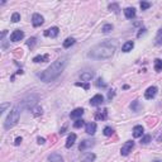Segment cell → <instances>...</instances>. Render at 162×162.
Masks as SVG:
<instances>
[{
    "label": "cell",
    "mask_w": 162,
    "mask_h": 162,
    "mask_svg": "<svg viewBox=\"0 0 162 162\" xmlns=\"http://www.w3.org/2000/svg\"><path fill=\"white\" fill-rule=\"evenodd\" d=\"M65 67H66V60H63V58L62 60H57L53 63H51V66H48L38 76L43 82H51L60 76L62 71L65 70Z\"/></svg>",
    "instance_id": "obj_1"
},
{
    "label": "cell",
    "mask_w": 162,
    "mask_h": 162,
    "mask_svg": "<svg viewBox=\"0 0 162 162\" xmlns=\"http://www.w3.org/2000/svg\"><path fill=\"white\" fill-rule=\"evenodd\" d=\"M115 51V44H112V42H104L100 44H96L89 51L88 56L94 60H106L110 58L114 54Z\"/></svg>",
    "instance_id": "obj_2"
},
{
    "label": "cell",
    "mask_w": 162,
    "mask_h": 162,
    "mask_svg": "<svg viewBox=\"0 0 162 162\" xmlns=\"http://www.w3.org/2000/svg\"><path fill=\"white\" fill-rule=\"evenodd\" d=\"M19 117H20V106H19V105H17V106H14V108L10 110L9 115L6 117L5 123H4V128H5V129L13 128V127H14L15 124L18 123Z\"/></svg>",
    "instance_id": "obj_3"
},
{
    "label": "cell",
    "mask_w": 162,
    "mask_h": 162,
    "mask_svg": "<svg viewBox=\"0 0 162 162\" xmlns=\"http://www.w3.org/2000/svg\"><path fill=\"white\" fill-rule=\"evenodd\" d=\"M134 148V142L132 141H128V142H125L122 146V150H120V153L123 154V156H128V154L132 152V150Z\"/></svg>",
    "instance_id": "obj_4"
},
{
    "label": "cell",
    "mask_w": 162,
    "mask_h": 162,
    "mask_svg": "<svg viewBox=\"0 0 162 162\" xmlns=\"http://www.w3.org/2000/svg\"><path fill=\"white\" fill-rule=\"evenodd\" d=\"M157 91H158V89L156 86H150L146 90V92H144V98H146L147 100H151V99H153L154 96L157 95Z\"/></svg>",
    "instance_id": "obj_5"
},
{
    "label": "cell",
    "mask_w": 162,
    "mask_h": 162,
    "mask_svg": "<svg viewBox=\"0 0 162 162\" xmlns=\"http://www.w3.org/2000/svg\"><path fill=\"white\" fill-rule=\"evenodd\" d=\"M23 37H24L23 30L17 29V30H14V32L10 34V41H12V42H19V41L23 39Z\"/></svg>",
    "instance_id": "obj_6"
},
{
    "label": "cell",
    "mask_w": 162,
    "mask_h": 162,
    "mask_svg": "<svg viewBox=\"0 0 162 162\" xmlns=\"http://www.w3.org/2000/svg\"><path fill=\"white\" fill-rule=\"evenodd\" d=\"M103 101H104V98H103V95L101 94H96V95H94L90 99V105L91 106H99V105L103 104Z\"/></svg>",
    "instance_id": "obj_7"
},
{
    "label": "cell",
    "mask_w": 162,
    "mask_h": 162,
    "mask_svg": "<svg viewBox=\"0 0 162 162\" xmlns=\"http://www.w3.org/2000/svg\"><path fill=\"white\" fill-rule=\"evenodd\" d=\"M58 33H60V29L57 28V27H52V28H48L44 30V36L46 37H51V38H56L58 36Z\"/></svg>",
    "instance_id": "obj_8"
},
{
    "label": "cell",
    "mask_w": 162,
    "mask_h": 162,
    "mask_svg": "<svg viewBox=\"0 0 162 162\" xmlns=\"http://www.w3.org/2000/svg\"><path fill=\"white\" fill-rule=\"evenodd\" d=\"M44 22V19H43V17L41 15V14H33L32 17V24H33V27H41L43 24Z\"/></svg>",
    "instance_id": "obj_9"
},
{
    "label": "cell",
    "mask_w": 162,
    "mask_h": 162,
    "mask_svg": "<svg viewBox=\"0 0 162 162\" xmlns=\"http://www.w3.org/2000/svg\"><path fill=\"white\" fill-rule=\"evenodd\" d=\"M82 115H84V109H82V108H77V109H75L74 112H71L70 118L71 119H80Z\"/></svg>",
    "instance_id": "obj_10"
},
{
    "label": "cell",
    "mask_w": 162,
    "mask_h": 162,
    "mask_svg": "<svg viewBox=\"0 0 162 162\" xmlns=\"http://www.w3.org/2000/svg\"><path fill=\"white\" fill-rule=\"evenodd\" d=\"M85 132L88 134H90V136L95 134V132H96V124L94 122L88 123V124H86V127H85Z\"/></svg>",
    "instance_id": "obj_11"
},
{
    "label": "cell",
    "mask_w": 162,
    "mask_h": 162,
    "mask_svg": "<svg viewBox=\"0 0 162 162\" xmlns=\"http://www.w3.org/2000/svg\"><path fill=\"white\" fill-rule=\"evenodd\" d=\"M92 77H94V72H92V71H85V72H82V74L80 75L81 80L82 81H86V82H89Z\"/></svg>",
    "instance_id": "obj_12"
},
{
    "label": "cell",
    "mask_w": 162,
    "mask_h": 162,
    "mask_svg": "<svg viewBox=\"0 0 162 162\" xmlns=\"http://www.w3.org/2000/svg\"><path fill=\"white\" fill-rule=\"evenodd\" d=\"M143 132H144V129L142 125H136L133 128V137L134 138H139V137L143 136Z\"/></svg>",
    "instance_id": "obj_13"
},
{
    "label": "cell",
    "mask_w": 162,
    "mask_h": 162,
    "mask_svg": "<svg viewBox=\"0 0 162 162\" xmlns=\"http://www.w3.org/2000/svg\"><path fill=\"white\" fill-rule=\"evenodd\" d=\"M95 158H96V156H95L94 153L88 152V153H85L84 156L81 157V162H94Z\"/></svg>",
    "instance_id": "obj_14"
},
{
    "label": "cell",
    "mask_w": 162,
    "mask_h": 162,
    "mask_svg": "<svg viewBox=\"0 0 162 162\" xmlns=\"http://www.w3.org/2000/svg\"><path fill=\"white\" fill-rule=\"evenodd\" d=\"M124 15L127 19H133L136 17V9L134 8H125L124 9Z\"/></svg>",
    "instance_id": "obj_15"
},
{
    "label": "cell",
    "mask_w": 162,
    "mask_h": 162,
    "mask_svg": "<svg viewBox=\"0 0 162 162\" xmlns=\"http://www.w3.org/2000/svg\"><path fill=\"white\" fill-rule=\"evenodd\" d=\"M92 141H89V139H84L82 142L80 143V146H79V150L80 151H85V150H88L89 147H91L92 146Z\"/></svg>",
    "instance_id": "obj_16"
},
{
    "label": "cell",
    "mask_w": 162,
    "mask_h": 162,
    "mask_svg": "<svg viewBox=\"0 0 162 162\" xmlns=\"http://www.w3.org/2000/svg\"><path fill=\"white\" fill-rule=\"evenodd\" d=\"M95 118L98 120H105L106 118H108V110L104 109L103 112H101V110H99V112L95 114Z\"/></svg>",
    "instance_id": "obj_17"
},
{
    "label": "cell",
    "mask_w": 162,
    "mask_h": 162,
    "mask_svg": "<svg viewBox=\"0 0 162 162\" xmlns=\"http://www.w3.org/2000/svg\"><path fill=\"white\" fill-rule=\"evenodd\" d=\"M75 141H76V134H75V133H71L70 136L67 137V141H66V148H70V147L74 146Z\"/></svg>",
    "instance_id": "obj_18"
},
{
    "label": "cell",
    "mask_w": 162,
    "mask_h": 162,
    "mask_svg": "<svg viewBox=\"0 0 162 162\" xmlns=\"http://www.w3.org/2000/svg\"><path fill=\"white\" fill-rule=\"evenodd\" d=\"M48 160H50V162H63V158H62V156L58 153L50 154V156H48Z\"/></svg>",
    "instance_id": "obj_19"
},
{
    "label": "cell",
    "mask_w": 162,
    "mask_h": 162,
    "mask_svg": "<svg viewBox=\"0 0 162 162\" xmlns=\"http://www.w3.org/2000/svg\"><path fill=\"white\" fill-rule=\"evenodd\" d=\"M134 47V43H133V41H128V42H125L123 44V47H122V51L123 52H129V51H132V48Z\"/></svg>",
    "instance_id": "obj_20"
},
{
    "label": "cell",
    "mask_w": 162,
    "mask_h": 162,
    "mask_svg": "<svg viewBox=\"0 0 162 162\" xmlns=\"http://www.w3.org/2000/svg\"><path fill=\"white\" fill-rule=\"evenodd\" d=\"M48 58H50V56L48 54H43V56H36L33 58V62H36V63H39V62H44V61H47Z\"/></svg>",
    "instance_id": "obj_21"
},
{
    "label": "cell",
    "mask_w": 162,
    "mask_h": 162,
    "mask_svg": "<svg viewBox=\"0 0 162 162\" xmlns=\"http://www.w3.org/2000/svg\"><path fill=\"white\" fill-rule=\"evenodd\" d=\"M75 42H76V41H75V38L70 37V38H67L66 41H63V47L65 48H70L72 44H75Z\"/></svg>",
    "instance_id": "obj_22"
},
{
    "label": "cell",
    "mask_w": 162,
    "mask_h": 162,
    "mask_svg": "<svg viewBox=\"0 0 162 162\" xmlns=\"http://www.w3.org/2000/svg\"><path fill=\"white\" fill-rule=\"evenodd\" d=\"M108 9L110 12H114V13H119V5L117 4V3H112V4H109Z\"/></svg>",
    "instance_id": "obj_23"
},
{
    "label": "cell",
    "mask_w": 162,
    "mask_h": 162,
    "mask_svg": "<svg viewBox=\"0 0 162 162\" xmlns=\"http://www.w3.org/2000/svg\"><path fill=\"white\" fill-rule=\"evenodd\" d=\"M154 71L161 72L162 71V60H156L154 61Z\"/></svg>",
    "instance_id": "obj_24"
},
{
    "label": "cell",
    "mask_w": 162,
    "mask_h": 162,
    "mask_svg": "<svg viewBox=\"0 0 162 162\" xmlns=\"http://www.w3.org/2000/svg\"><path fill=\"white\" fill-rule=\"evenodd\" d=\"M104 136H106V137H110V136H113V133H114V129L112 128V127H105L104 128Z\"/></svg>",
    "instance_id": "obj_25"
},
{
    "label": "cell",
    "mask_w": 162,
    "mask_h": 162,
    "mask_svg": "<svg viewBox=\"0 0 162 162\" xmlns=\"http://www.w3.org/2000/svg\"><path fill=\"white\" fill-rule=\"evenodd\" d=\"M112 30H113V26H112V24H104V26H103V28H101L103 33H109V32H112Z\"/></svg>",
    "instance_id": "obj_26"
},
{
    "label": "cell",
    "mask_w": 162,
    "mask_h": 162,
    "mask_svg": "<svg viewBox=\"0 0 162 162\" xmlns=\"http://www.w3.org/2000/svg\"><path fill=\"white\" fill-rule=\"evenodd\" d=\"M32 113H33V115H34V117H39V115H42V108H41V106H36V108H33V109H32Z\"/></svg>",
    "instance_id": "obj_27"
},
{
    "label": "cell",
    "mask_w": 162,
    "mask_h": 162,
    "mask_svg": "<svg viewBox=\"0 0 162 162\" xmlns=\"http://www.w3.org/2000/svg\"><path fill=\"white\" fill-rule=\"evenodd\" d=\"M130 109H132L133 112H138V110H139V101L138 100H134L132 104H130Z\"/></svg>",
    "instance_id": "obj_28"
},
{
    "label": "cell",
    "mask_w": 162,
    "mask_h": 162,
    "mask_svg": "<svg viewBox=\"0 0 162 162\" xmlns=\"http://www.w3.org/2000/svg\"><path fill=\"white\" fill-rule=\"evenodd\" d=\"M156 44H162V28L157 32V36H156Z\"/></svg>",
    "instance_id": "obj_29"
},
{
    "label": "cell",
    "mask_w": 162,
    "mask_h": 162,
    "mask_svg": "<svg viewBox=\"0 0 162 162\" xmlns=\"http://www.w3.org/2000/svg\"><path fill=\"white\" fill-rule=\"evenodd\" d=\"M20 20V14L19 13H13V15H12V22L13 23H18Z\"/></svg>",
    "instance_id": "obj_30"
},
{
    "label": "cell",
    "mask_w": 162,
    "mask_h": 162,
    "mask_svg": "<svg viewBox=\"0 0 162 162\" xmlns=\"http://www.w3.org/2000/svg\"><path fill=\"white\" fill-rule=\"evenodd\" d=\"M36 43H37V38H34V37H32V38H29L28 41H27V46L30 47V48H32Z\"/></svg>",
    "instance_id": "obj_31"
},
{
    "label": "cell",
    "mask_w": 162,
    "mask_h": 162,
    "mask_svg": "<svg viewBox=\"0 0 162 162\" xmlns=\"http://www.w3.org/2000/svg\"><path fill=\"white\" fill-rule=\"evenodd\" d=\"M84 124L85 123H84V120H82V119H76V122L74 123V127H75V128H81Z\"/></svg>",
    "instance_id": "obj_32"
},
{
    "label": "cell",
    "mask_w": 162,
    "mask_h": 162,
    "mask_svg": "<svg viewBox=\"0 0 162 162\" xmlns=\"http://www.w3.org/2000/svg\"><path fill=\"white\" fill-rule=\"evenodd\" d=\"M148 8H151V3L141 1V9H142V10H147Z\"/></svg>",
    "instance_id": "obj_33"
},
{
    "label": "cell",
    "mask_w": 162,
    "mask_h": 162,
    "mask_svg": "<svg viewBox=\"0 0 162 162\" xmlns=\"http://www.w3.org/2000/svg\"><path fill=\"white\" fill-rule=\"evenodd\" d=\"M76 86H81V88H84L85 90H89V88H90V85H89V82H76V84H75Z\"/></svg>",
    "instance_id": "obj_34"
},
{
    "label": "cell",
    "mask_w": 162,
    "mask_h": 162,
    "mask_svg": "<svg viewBox=\"0 0 162 162\" xmlns=\"http://www.w3.org/2000/svg\"><path fill=\"white\" fill-rule=\"evenodd\" d=\"M151 142V136L150 134H147V136H144L142 141H141V143H143V144H147V143H150Z\"/></svg>",
    "instance_id": "obj_35"
},
{
    "label": "cell",
    "mask_w": 162,
    "mask_h": 162,
    "mask_svg": "<svg viewBox=\"0 0 162 162\" xmlns=\"http://www.w3.org/2000/svg\"><path fill=\"white\" fill-rule=\"evenodd\" d=\"M154 139H156V142H162V130H160V132L156 134Z\"/></svg>",
    "instance_id": "obj_36"
},
{
    "label": "cell",
    "mask_w": 162,
    "mask_h": 162,
    "mask_svg": "<svg viewBox=\"0 0 162 162\" xmlns=\"http://www.w3.org/2000/svg\"><path fill=\"white\" fill-rule=\"evenodd\" d=\"M8 106H10L9 103H4V104H1V106H0V113H4L5 109L8 108Z\"/></svg>",
    "instance_id": "obj_37"
},
{
    "label": "cell",
    "mask_w": 162,
    "mask_h": 162,
    "mask_svg": "<svg viewBox=\"0 0 162 162\" xmlns=\"http://www.w3.org/2000/svg\"><path fill=\"white\" fill-rule=\"evenodd\" d=\"M96 85H98L99 88H106V84H105V82H103L101 79H99L98 82H96Z\"/></svg>",
    "instance_id": "obj_38"
},
{
    "label": "cell",
    "mask_w": 162,
    "mask_h": 162,
    "mask_svg": "<svg viewBox=\"0 0 162 162\" xmlns=\"http://www.w3.org/2000/svg\"><path fill=\"white\" fill-rule=\"evenodd\" d=\"M114 95H115V92H114V90H110V91L108 92V99H109V100H112V99L114 98Z\"/></svg>",
    "instance_id": "obj_39"
},
{
    "label": "cell",
    "mask_w": 162,
    "mask_h": 162,
    "mask_svg": "<svg viewBox=\"0 0 162 162\" xmlns=\"http://www.w3.org/2000/svg\"><path fill=\"white\" fill-rule=\"evenodd\" d=\"M22 137H18V138H15V142H14V144H15V146H19V144L20 143H22Z\"/></svg>",
    "instance_id": "obj_40"
},
{
    "label": "cell",
    "mask_w": 162,
    "mask_h": 162,
    "mask_svg": "<svg viewBox=\"0 0 162 162\" xmlns=\"http://www.w3.org/2000/svg\"><path fill=\"white\" fill-rule=\"evenodd\" d=\"M37 142H38V144H44V142H46V139L42 138V137H38V138H37Z\"/></svg>",
    "instance_id": "obj_41"
},
{
    "label": "cell",
    "mask_w": 162,
    "mask_h": 162,
    "mask_svg": "<svg viewBox=\"0 0 162 162\" xmlns=\"http://www.w3.org/2000/svg\"><path fill=\"white\" fill-rule=\"evenodd\" d=\"M144 32H146V29H144V28H143V29H141V32H139L138 34H137V37H141V36H142V34H143Z\"/></svg>",
    "instance_id": "obj_42"
},
{
    "label": "cell",
    "mask_w": 162,
    "mask_h": 162,
    "mask_svg": "<svg viewBox=\"0 0 162 162\" xmlns=\"http://www.w3.org/2000/svg\"><path fill=\"white\" fill-rule=\"evenodd\" d=\"M65 130H66V125H65V127H62V128H61L60 134H63V133H65Z\"/></svg>",
    "instance_id": "obj_43"
},
{
    "label": "cell",
    "mask_w": 162,
    "mask_h": 162,
    "mask_svg": "<svg viewBox=\"0 0 162 162\" xmlns=\"http://www.w3.org/2000/svg\"><path fill=\"white\" fill-rule=\"evenodd\" d=\"M154 162H162V161H154Z\"/></svg>",
    "instance_id": "obj_44"
}]
</instances>
